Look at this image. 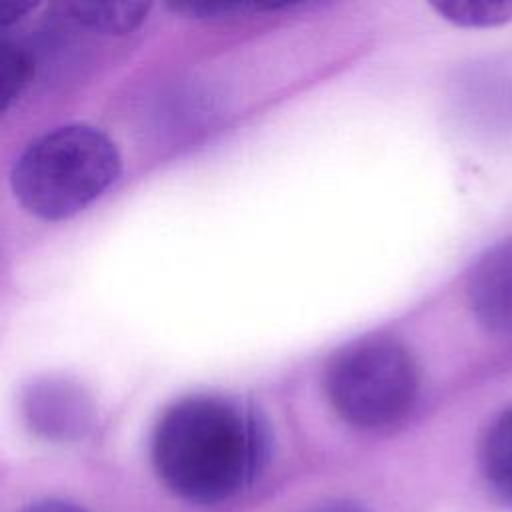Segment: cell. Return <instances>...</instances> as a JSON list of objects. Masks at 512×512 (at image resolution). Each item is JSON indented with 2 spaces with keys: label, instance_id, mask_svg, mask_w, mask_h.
Returning <instances> with one entry per match:
<instances>
[{
  "label": "cell",
  "instance_id": "1",
  "mask_svg": "<svg viewBox=\"0 0 512 512\" xmlns=\"http://www.w3.org/2000/svg\"><path fill=\"white\" fill-rule=\"evenodd\" d=\"M270 458V430L248 402L196 394L174 402L152 434V464L180 500L212 506L248 490Z\"/></svg>",
  "mask_w": 512,
  "mask_h": 512
},
{
  "label": "cell",
  "instance_id": "2",
  "mask_svg": "<svg viewBox=\"0 0 512 512\" xmlns=\"http://www.w3.org/2000/svg\"><path fill=\"white\" fill-rule=\"evenodd\" d=\"M114 142L96 126H56L20 152L12 190L42 220H66L100 198L120 174Z\"/></svg>",
  "mask_w": 512,
  "mask_h": 512
},
{
  "label": "cell",
  "instance_id": "3",
  "mask_svg": "<svg viewBox=\"0 0 512 512\" xmlns=\"http://www.w3.org/2000/svg\"><path fill=\"white\" fill-rule=\"evenodd\" d=\"M324 390L344 422L360 430H382L412 412L420 392V370L400 340L360 338L330 358Z\"/></svg>",
  "mask_w": 512,
  "mask_h": 512
},
{
  "label": "cell",
  "instance_id": "4",
  "mask_svg": "<svg viewBox=\"0 0 512 512\" xmlns=\"http://www.w3.org/2000/svg\"><path fill=\"white\" fill-rule=\"evenodd\" d=\"M466 292L470 310L486 332L512 336V238L478 258Z\"/></svg>",
  "mask_w": 512,
  "mask_h": 512
},
{
  "label": "cell",
  "instance_id": "5",
  "mask_svg": "<svg viewBox=\"0 0 512 512\" xmlns=\"http://www.w3.org/2000/svg\"><path fill=\"white\" fill-rule=\"evenodd\" d=\"M30 424L48 438H74L88 426V404L80 390L62 382H44L26 398Z\"/></svg>",
  "mask_w": 512,
  "mask_h": 512
},
{
  "label": "cell",
  "instance_id": "6",
  "mask_svg": "<svg viewBox=\"0 0 512 512\" xmlns=\"http://www.w3.org/2000/svg\"><path fill=\"white\" fill-rule=\"evenodd\" d=\"M60 20L90 32L120 36L136 30L148 16V2H98L72 0L56 6Z\"/></svg>",
  "mask_w": 512,
  "mask_h": 512
},
{
  "label": "cell",
  "instance_id": "7",
  "mask_svg": "<svg viewBox=\"0 0 512 512\" xmlns=\"http://www.w3.org/2000/svg\"><path fill=\"white\" fill-rule=\"evenodd\" d=\"M480 468L494 496L512 508V406L488 426L480 444Z\"/></svg>",
  "mask_w": 512,
  "mask_h": 512
},
{
  "label": "cell",
  "instance_id": "8",
  "mask_svg": "<svg viewBox=\"0 0 512 512\" xmlns=\"http://www.w3.org/2000/svg\"><path fill=\"white\" fill-rule=\"evenodd\" d=\"M432 8L464 28H492L512 22V0H444Z\"/></svg>",
  "mask_w": 512,
  "mask_h": 512
},
{
  "label": "cell",
  "instance_id": "9",
  "mask_svg": "<svg viewBox=\"0 0 512 512\" xmlns=\"http://www.w3.org/2000/svg\"><path fill=\"white\" fill-rule=\"evenodd\" d=\"M34 54L20 40H8L2 46L0 60V100L6 110L30 84L34 76Z\"/></svg>",
  "mask_w": 512,
  "mask_h": 512
},
{
  "label": "cell",
  "instance_id": "10",
  "mask_svg": "<svg viewBox=\"0 0 512 512\" xmlns=\"http://www.w3.org/2000/svg\"><path fill=\"white\" fill-rule=\"evenodd\" d=\"M174 12H182L194 18H226L244 14L250 10H260L256 4H244V2H214V4H172Z\"/></svg>",
  "mask_w": 512,
  "mask_h": 512
},
{
  "label": "cell",
  "instance_id": "11",
  "mask_svg": "<svg viewBox=\"0 0 512 512\" xmlns=\"http://www.w3.org/2000/svg\"><path fill=\"white\" fill-rule=\"evenodd\" d=\"M20 512H88L86 508L68 502V500H60V498H44L38 502H32L28 506H24Z\"/></svg>",
  "mask_w": 512,
  "mask_h": 512
},
{
  "label": "cell",
  "instance_id": "12",
  "mask_svg": "<svg viewBox=\"0 0 512 512\" xmlns=\"http://www.w3.org/2000/svg\"><path fill=\"white\" fill-rule=\"evenodd\" d=\"M308 512H370V510L356 500H332V502L320 504Z\"/></svg>",
  "mask_w": 512,
  "mask_h": 512
},
{
  "label": "cell",
  "instance_id": "13",
  "mask_svg": "<svg viewBox=\"0 0 512 512\" xmlns=\"http://www.w3.org/2000/svg\"><path fill=\"white\" fill-rule=\"evenodd\" d=\"M32 6L30 4H10V6H4L2 8V24H8V22H14L18 20L20 16H24L26 10H30Z\"/></svg>",
  "mask_w": 512,
  "mask_h": 512
}]
</instances>
